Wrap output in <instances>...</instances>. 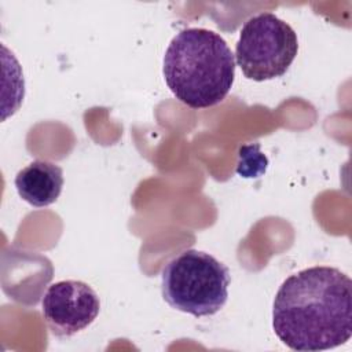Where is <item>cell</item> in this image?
Wrapping results in <instances>:
<instances>
[{
    "label": "cell",
    "instance_id": "3957f363",
    "mask_svg": "<svg viewBox=\"0 0 352 352\" xmlns=\"http://www.w3.org/2000/svg\"><path fill=\"white\" fill-rule=\"evenodd\" d=\"M230 280L227 265L206 252L188 249L164 267L161 292L172 308L202 318L224 307Z\"/></svg>",
    "mask_w": 352,
    "mask_h": 352
},
{
    "label": "cell",
    "instance_id": "277c9868",
    "mask_svg": "<svg viewBox=\"0 0 352 352\" xmlns=\"http://www.w3.org/2000/svg\"><path fill=\"white\" fill-rule=\"evenodd\" d=\"M298 52L293 28L272 12L249 18L235 47V59L245 77L265 81L283 76Z\"/></svg>",
    "mask_w": 352,
    "mask_h": 352
},
{
    "label": "cell",
    "instance_id": "8992f818",
    "mask_svg": "<svg viewBox=\"0 0 352 352\" xmlns=\"http://www.w3.org/2000/svg\"><path fill=\"white\" fill-rule=\"evenodd\" d=\"M14 184L25 202L44 208L59 198L63 187V170L54 162L36 160L16 173Z\"/></svg>",
    "mask_w": 352,
    "mask_h": 352
},
{
    "label": "cell",
    "instance_id": "6da1fadb",
    "mask_svg": "<svg viewBox=\"0 0 352 352\" xmlns=\"http://www.w3.org/2000/svg\"><path fill=\"white\" fill-rule=\"evenodd\" d=\"M272 327L293 351H324L352 334V282L334 267L315 265L283 280L272 305Z\"/></svg>",
    "mask_w": 352,
    "mask_h": 352
},
{
    "label": "cell",
    "instance_id": "5b68a950",
    "mask_svg": "<svg viewBox=\"0 0 352 352\" xmlns=\"http://www.w3.org/2000/svg\"><path fill=\"white\" fill-rule=\"evenodd\" d=\"M96 292L82 280L66 279L48 286L41 300L43 318L56 337H70L88 327L99 315Z\"/></svg>",
    "mask_w": 352,
    "mask_h": 352
},
{
    "label": "cell",
    "instance_id": "7a4b0ae2",
    "mask_svg": "<svg viewBox=\"0 0 352 352\" xmlns=\"http://www.w3.org/2000/svg\"><path fill=\"white\" fill-rule=\"evenodd\" d=\"M162 73L168 88L191 109L219 104L235 77V58L226 40L213 30L187 28L169 43Z\"/></svg>",
    "mask_w": 352,
    "mask_h": 352
}]
</instances>
